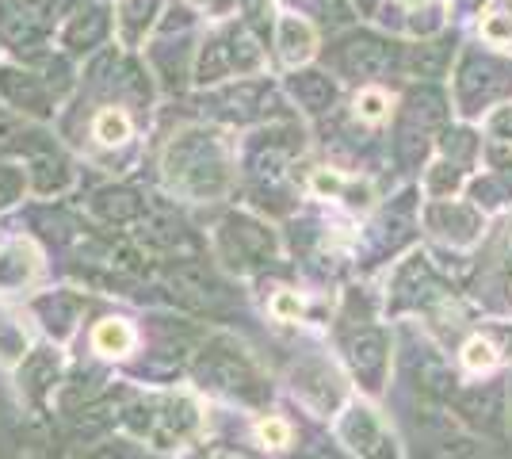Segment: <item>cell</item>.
Masks as SVG:
<instances>
[{
	"instance_id": "6",
	"label": "cell",
	"mask_w": 512,
	"mask_h": 459,
	"mask_svg": "<svg viewBox=\"0 0 512 459\" xmlns=\"http://www.w3.org/2000/svg\"><path fill=\"white\" fill-rule=\"evenodd\" d=\"M272 310H276V318H299L302 303L295 299V295H287V291H283V295L272 299Z\"/></svg>"
},
{
	"instance_id": "5",
	"label": "cell",
	"mask_w": 512,
	"mask_h": 459,
	"mask_svg": "<svg viewBox=\"0 0 512 459\" xmlns=\"http://www.w3.org/2000/svg\"><path fill=\"white\" fill-rule=\"evenodd\" d=\"M256 437H260L264 448H287L291 444V425L279 421V417H268V421L256 425Z\"/></svg>"
},
{
	"instance_id": "4",
	"label": "cell",
	"mask_w": 512,
	"mask_h": 459,
	"mask_svg": "<svg viewBox=\"0 0 512 459\" xmlns=\"http://www.w3.org/2000/svg\"><path fill=\"white\" fill-rule=\"evenodd\" d=\"M386 108H390V104H386V96L379 88H367V92L356 96V115H360L363 123H379L386 115Z\"/></svg>"
},
{
	"instance_id": "3",
	"label": "cell",
	"mask_w": 512,
	"mask_h": 459,
	"mask_svg": "<svg viewBox=\"0 0 512 459\" xmlns=\"http://www.w3.org/2000/svg\"><path fill=\"white\" fill-rule=\"evenodd\" d=\"M463 364H467L470 372H490L493 364H497V352H493L490 341L474 337V341H467V349H463Z\"/></svg>"
},
{
	"instance_id": "2",
	"label": "cell",
	"mask_w": 512,
	"mask_h": 459,
	"mask_svg": "<svg viewBox=\"0 0 512 459\" xmlns=\"http://www.w3.org/2000/svg\"><path fill=\"white\" fill-rule=\"evenodd\" d=\"M96 138L104 142V146H119V142H127L130 138V123L123 111H100L96 115Z\"/></svg>"
},
{
	"instance_id": "1",
	"label": "cell",
	"mask_w": 512,
	"mask_h": 459,
	"mask_svg": "<svg viewBox=\"0 0 512 459\" xmlns=\"http://www.w3.org/2000/svg\"><path fill=\"white\" fill-rule=\"evenodd\" d=\"M92 341H96V349L104 352V356H123L134 345V333H130L127 322H100L96 333H92Z\"/></svg>"
},
{
	"instance_id": "7",
	"label": "cell",
	"mask_w": 512,
	"mask_h": 459,
	"mask_svg": "<svg viewBox=\"0 0 512 459\" xmlns=\"http://www.w3.org/2000/svg\"><path fill=\"white\" fill-rule=\"evenodd\" d=\"M482 35H486V39H512V23L486 20L482 23Z\"/></svg>"
},
{
	"instance_id": "8",
	"label": "cell",
	"mask_w": 512,
	"mask_h": 459,
	"mask_svg": "<svg viewBox=\"0 0 512 459\" xmlns=\"http://www.w3.org/2000/svg\"><path fill=\"white\" fill-rule=\"evenodd\" d=\"M402 4H409V8H417V4H425V0H402Z\"/></svg>"
}]
</instances>
